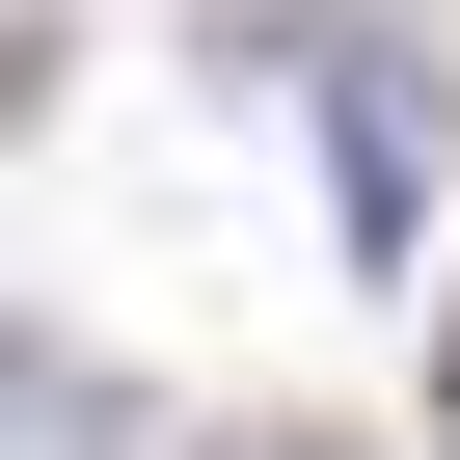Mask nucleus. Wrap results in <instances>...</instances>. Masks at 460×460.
Segmentation results:
<instances>
[{"mask_svg":"<svg viewBox=\"0 0 460 460\" xmlns=\"http://www.w3.org/2000/svg\"><path fill=\"white\" fill-rule=\"evenodd\" d=\"M325 190H352V244L406 271V109H379V82H325Z\"/></svg>","mask_w":460,"mask_h":460,"instance_id":"f257e3e1","label":"nucleus"}]
</instances>
